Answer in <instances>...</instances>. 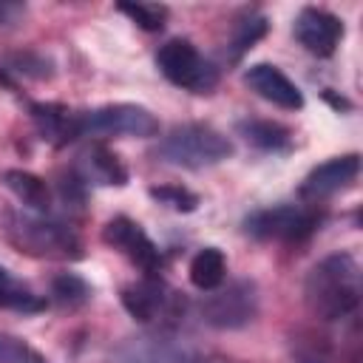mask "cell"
Listing matches in <instances>:
<instances>
[{
    "label": "cell",
    "instance_id": "cell-9",
    "mask_svg": "<svg viewBox=\"0 0 363 363\" xmlns=\"http://www.w3.org/2000/svg\"><path fill=\"white\" fill-rule=\"evenodd\" d=\"M295 37H298V43L309 54H315V57H332L335 48H337V43L343 40V20L335 17L326 9L306 6L295 17Z\"/></svg>",
    "mask_w": 363,
    "mask_h": 363
},
{
    "label": "cell",
    "instance_id": "cell-19",
    "mask_svg": "<svg viewBox=\"0 0 363 363\" xmlns=\"http://www.w3.org/2000/svg\"><path fill=\"white\" fill-rule=\"evenodd\" d=\"M51 295H54L57 303L74 309V306H82V303L91 298V286H88L79 275L62 272V275H57V278L51 281Z\"/></svg>",
    "mask_w": 363,
    "mask_h": 363
},
{
    "label": "cell",
    "instance_id": "cell-23",
    "mask_svg": "<svg viewBox=\"0 0 363 363\" xmlns=\"http://www.w3.org/2000/svg\"><path fill=\"white\" fill-rule=\"evenodd\" d=\"M150 196L173 210H182V213H193L199 207V196L190 193L187 187H179V184H162V187H150Z\"/></svg>",
    "mask_w": 363,
    "mask_h": 363
},
{
    "label": "cell",
    "instance_id": "cell-4",
    "mask_svg": "<svg viewBox=\"0 0 363 363\" xmlns=\"http://www.w3.org/2000/svg\"><path fill=\"white\" fill-rule=\"evenodd\" d=\"M159 71L179 88L193 94H210L218 85V68L199 54L190 40H167L156 54Z\"/></svg>",
    "mask_w": 363,
    "mask_h": 363
},
{
    "label": "cell",
    "instance_id": "cell-21",
    "mask_svg": "<svg viewBox=\"0 0 363 363\" xmlns=\"http://www.w3.org/2000/svg\"><path fill=\"white\" fill-rule=\"evenodd\" d=\"M116 9L145 31H162L167 20V6L162 3H116Z\"/></svg>",
    "mask_w": 363,
    "mask_h": 363
},
{
    "label": "cell",
    "instance_id": "cell-6",
    "mask_svg": "<svg viewBox=\"0 0 363 363\" xmlns=\"http://www.w3.org/2000/svg\"><path fill=\"white\" fill-rule=\"evenodd\" d=\"M201 301V320L216 329H241L258 315V292L252 281H233L224 289H210Z\"/></svg>",
    "mask_w": 363,
    "mask_h": 363
},
{
    "label": "cell",
    "instance_id": "cell-10",
    "mask_svg": "<svg viewBox=\"0 0 363 363\" xmlns=\"http://www.w3.org/2000/svg\"><path fill=\"white\" fill-rule=\"evenodd\" d=\"M360 173V156L357 153H346V156H335L323 164H318L301 184V199L306 201H320L343 187H349Z\"/></svg>",
    "mask_w": 363,
    "mask_h": 363
},
{
    "label": "cell",
    "instance_id": "cell-5",
    "mask_svg": "<svg viewBox=\"0 0 363 363\" xmlns=\"http://www.w3.org/2000/svg\"><path fill=\"white\" fill-rule=\"evenodd\" d=\"M77 128L79 136H136L147 139L159 133V119L130 102H116V105H102L94 111L77 113Z\"/></svg>",
    "mask_w": 363,
    "mask_h": 363
},
{
    "label": "cell",
    "instance_id": "cell-8",
    "mask_svg": "<svg viewBox=\"0 0 363 363\" xmlns=\"http://www.w3.org/2000/svg\"><path fill=\"white\" fill-rule=\"evenodd\" d=\"M102 241L119 250L133 267H139L145 275H156L162 269V252L159 247L147 238V233L128 216H116L105 224Z\"/></svg>",
    "mask_w": 363,
    "mask_h": 363
},
{
    "label": "cell",
    "instance_id": "cell-15",
    "mask_svg": "<svg viewBox=\"0 0 363 363\" xmlns=\"http://www.w3.org/2000/svg\"><path fill=\"white\" fill-rule=\"evenodd\" d=\"M227 275V258L218 247H204L193 255L190 261V284L210 292V289H218L221 281Z\"/></svg>",
    "mask_w": 363,
    "mask_h": 363
},
{
    "label": "cell",
    "instance_id": "cell-16",
    "mask_svg": "<svg viewBox=\"0 0 363 363\" xmlns=\"http://www.w3.org/2000/svg\"><path fill=\"white\" fill-rule=\"evenodd\" d=\"M238 133L250 145H255L261 150H272V153L275 150H286L292 145L289 128H284L278 122H269V119H241L238 122Z\"/></svg>",
    "mask_w": 363,
    "mask_h": 363
},
{
    "label": "cell",
    "instance_id": "cell-2",
    "mask_svg": "<svg viewBox=\"0 0 363 363\" xmlns=\"http://www.w3.org/2000/svg\"><path fill=\"white\" fill-rule=\"evenodd\" d=\"M3 233L9 244H14L20 252L34 255V258H57V261H71L82 255V241L79 235L45 216H31L20 210H9L3 216Z\"/></svg>",
    "mask_w": 363,
    "mask_h": 363
},
{
    "label": "cell",
    "instance_id": "cell-14",
    "mask_svg": "<svg viewBox=\"0 0 363 363\" xmlns=\"http://www.w3.org/2000/svg\"><path fill=\"white\" fill-rule=\"evenodd\" d=\"M3 182H6V187L26 207H31L37 213H48V207H51V190H48V184L40 176H34L28 170H6L3 173Z\"/></svg>",
    "mask_w": 363,
    "mask_h": 363
},
{
    "label": "cell",
    "instance_id": "cell-24",
    "mask_svg": "<svg viewBox=\"0 0 363 363\" xmlns=\"http://www.w3.org/2000/svg\"><path fill=\"white\" fill-rule=\"evenodd\" d=\"M26 14V6L23 3H9V0H0V26H11L17 17Z\"/></svg>",
    "mask_w": 363,
    "mask_h": 363
},
{
    "label": "cell",
    "instance_id": "cell-17",
    "mask_svg": "<svg viewBox=\"0 0 363 363\" xmlns=\"http://www.w3.org/2000/svg\"><path fill=\"white\" fill-rule=\"evenodd\" d=\"M85 176L99 182V184H125L128 182V170L122 167L119 156L113 150H108L105 145H94L85 156Z\"/></svg>",
    "mask_w": 363,
    "mask_h": 363
},
{
    "label": "cell",
    "instance_id": "cell-20",
    "mask_svg": "<svg viewBox=\"0 0 363 363\" xmlns=\"http://www.w3.org/2000/svg\"><path fill=\"white\" fill-rule=\"evenodd\" d=\"M267 34V17H261V14H247L244 20H238L235 23V28H233V60H238L241 54H247L261 37Z\"/></svg>",
    "mask_w": 363,
    "mask_h": 363
},
{
    "label": "cell",
    "instance_id": "cell-7",
    "mask_svg": "<svg viewBox=\"0 0 363 363\" xmlns=\"http://www.w3.org/2000/svg\"><path fill=\"white\" fill-rule=\"evenodd\" d=\"M318 213L301 210L295 204H278L255 210L244 218V230L261 241H301L318 227Z\"/></svg>",
    "mask_w": 363,
    "mask_h": 363
},
{
    "label": "cell",
    "instance_id": "cell-22",
    "mask_svg": "<svg viewBox=\"0 0 363 363\" xmlns=\"http://www.w3.org/2000/svg\"><path fill=\"white\" fill-rule=\"evenodd\" d=\"M0 363H45V357L28 340L0 332Z\"/></svg>",
    "mask_w": 363,
    "mask_h": 363
},
{
    "label": "cell",
    "instance_id": "cell-3",
    "mask_svg": "<svg viewBox=\"0 0 363 363\" xmlns=\"http://www.w3.org/2000/svg\"><path fill=\"white\" fill-rule=\"evenodd\" d=\"M230 153H233V142L221 130H216L213 125H204V122L179 125L159 142V156L164 162L190 167V170L218 164Z\"/></svg>",
    "mask_w": 363,
    "mask_h": 363
},
{
    "label": "cell",
    "instance_id": "cell-25",
    "mask_svg": "<svg viewBox=\"0 0 363 363\" xmlns=\"http://www.w3.org/2000/svg\"><path fill=\"white\" fill-rule=\"evenodd\" d=\"M182 363H204V360H201V357H196V354H184V357H182Z\"/></svg>",
    "mask_w": 363,
    "mask_h": 363
},
{
    "label": "cell",
    "instance_id": "cell-13",
    "mask_svg": "<svg viewBox=\"0 0 363 363\" xmlns=\"http://www.w3.org/2000/svg\"><path fill=\"white\" fill-rule=\"evenodd\" d=\"M28 111H31V119H34L37 130L51 145H68L71 139L79 136L77 113L71 108H65L60 102H31Z\"/></svg>",
    "mask_w": 363,
    "mask_h": 363
},
{
    "label": "cell",
    "instance_id": "cell-1",
    "mask_svg": "<svg viewBox=\"0 0 363 363\" xmlns=\"http://www.w3.org/2000/svg\"><path fill=\"white\" fill-rule=\"evenodd\" d=\"M306 306L320 320H340L360 303V267L349 252L320 258L303 284Z\"/></svg>",
    "mask_w": 363,
    "mask_h": 363
},
{
    "label": "cell",
    "instance_id": "cell-11",
    "mask_svg": "<svg viewBox=\"0 0 363 363\" xmlns=\"http://www.w3.org/2000/svg\"><path fill=\"white\" fill-rule=\"evenodd\" d=\"M244 82L267 102L284 108V111H298L303 105V94L301 88L275 65L269 62H255L244 71Z\"/></svg>",
    "mask_w": 363,
    "mask_h": 363
},
{
    "label": "cell",
    "instance_id": "cell-18",
    "mask_svg": "<svg viewBox=\"0 0 363 363\" xmlns=\"http://www.w3.org/2000/svg\"><path fill=\"white\" fill-rule=\"evenodd\" d=\"M0 309H14V312H40L45 309V301L34 295L26 284L14 281L3 267H0Z\"/></svg>",
    "mask_w": 363,
    "mask_h": 363
},
{
    "label": "cell",
    "instance_id": "cell-12",
    "mask_svg": "<svg viewBox=\"0 0 363 363\" xmlns=\"http://www.w3.org/2000/svg\"><path fill=\"white\" fill-rule=\"evenodd\" d=\"M119 298H122V306L128 309V315L136 318L139 323L159 320V315H164L167 306H170L167 286L156 275H145L142 281H133V284L122 286Z\"/></svg>",
    "mask_w": 363,
    "mask_h": 363
}]
</instances>
